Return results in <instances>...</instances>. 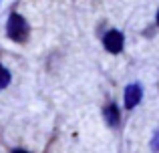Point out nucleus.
Returning a JSON list of instances; mask_svg holds the SVG:
<instances>
[{"mask_svg":"<svg viewBox=\"0 0 159 153\" xmlns=\"http://www.w3.org/2000/svg\"><path fill=\"white\" fill-rule=\"evenodd\" d=\"M6 34L14 43H24L28 38V22L24 20V16H20L18 12H12L8 16L6 22Z\"/></svg>","mask_w":159,"mask_h":153,"instance_id":"nucleus-1","label":"nucleus"},{"mask_svg":"<svg viewBox=\"0 0 159 153\" xmlns=\"http://www.w3.org/2000/svg\"><path fill=\"white\" fill-rule=\"evenodd\" d=\"M123 34H121L119 30H109L105 36H103V44H105V48L109 52H113V55H119L121 51H123Z\"/></svg>","mask_w":159,"mask_h":153,"instance_id":"nucleus-2","label":"nucleus"},{"mask_svg":"<svg viewBox=\"0 0 159 153\" xmlns=\"http://www.w3.org/2000/svg\"><path fill=\"white\" fill-rule=\"evenodd\" d=\"M123 101H125V107H127V109H133V107L141 101V87L135 85V83L129 85L123 93Z\"/></svg>","mask_w":159,"mask_h":153,"instance_id":"nucleus-3","label":"nucleus"},{"mask_svg":"<svg viewBox=\"0 0 159 153\" xmlns=\"http://www.w3.org/2000/svg\"><path fill=\"white\" fill-rule=\"evenodd\" d=\"M105 119H107V123L111 127H117V125H119V109H117V105L109 103V107L105 109Z\"/></svg>","mask_w":159,"mask_h":153,"instance_id":"nucleus-4","label":"nucleus"},{"mask_svg":"<svg viewBox=\"0 0 159 153\" xmlns=\"http://www.w3.org/2000/svg\"><path fill=\"white\" fill-rule=\"evenodd\" d=\"M8 83H10V73H8L6 67H2V65H0V89L8 87Z\"/></svg>","mask_w":159,"mask_h":153,"instance_id":"nucleus-5","label":"nucleus"},{"mask_svg":"<svg viewBox=\"0 0 159 153\" xmlns=\"http://www.w3.org/2000/svg\"><path fill=\"white\" fill-rule=\"evenodd\" d=\"M151 147H153V149H159V133L155 135V139H153V143H151Z\"/></svg>","mask_w":159,"mask_h":153,"instance_id":"nucleus-6","label":"nucleus"},{"mask_svg":"<svg viewBox=\"0 0 159 153\" xmlns=\"http://www.w3.org/2000/svg\"><path fill=\"white\" fill-rule=\"evenodd\" d=\"M12 153H28V151H24V149H14Z\"/></svg>","mask_w":159,"mask_h":153,"instance_id":"nucleus-7","label":"nucleus"},{"mask_svg":"<svg viewBox=\"0 0 159 153\" xmlns=\"http://www.w3.org/2000/svg\"><path fill=\"white\" fill-rule=\"evenodd\" d=\"M157 24H159V10H157Z\"/></svg>","mask_w":159,"mask_h":153,"instance_id":"nucleus-8","label":"nucleus"}]
</instances>
